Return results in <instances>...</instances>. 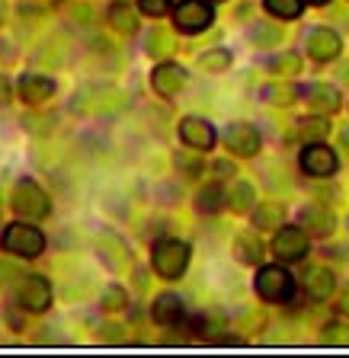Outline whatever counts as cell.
<instances>
[{
  "label": "cell",
  "instance_id": "cell-1",
  "mask_svg": "<svg viewBox=\"0 0 349 358\" xmlns=\"http://www.w3.org/2000/svg\"><path fill=\"white\" fill-rule=\"evenodd\" d=\"M0 246L13 256H22V259H36V256L45 253V234L26 221H16V224H7V227H4Z\"/></svg>",
  "mask_w": 349,
  "mask_h": 358
},
{
  "label": "cell",
  "instance_id": "cell-2",
  "mask_svg": "<svg viewBox=\"0 0 349 358\" xmlns=\"http://www.w3.org/2000/svg\"><path fill=\"white\" fill-rule=\"evenodd\" d=\"M151 262H154V272L160 278H179L186 272V266H189V246L177 237H167L154 246Z\"/></svg>",
  "mask_w": 349,
  "mask_h": 358
},
{
  "label": "cell",
  "instance_id": "cell-3",
  "mask_svg": "<svg viewBox=\"0 0 349 358\" xmlns=\"http://www.w3.org/2000/svg\"><path fill=\"white\" fill-rule=\"evenodd\" d=\"M13 208H16V215L29 217V221H39V217H48L52 201H48L45 189L39 186L36 179L22 176L20 182H16V189H13Z\"/></svg>",
  "mask_w": 349,
  "mask_h": 358
},
{
  "label": "cell",
  "instance_id": "cell-4",
  "mask_svg": "<svg viewBox=\"0 0 349 358\" xmlns=\"http://www.w3.org/2000/svg\"><path fill=\"white\" fill-rule=\"evenodd\" d=\"M256 294L269 304H282L295 294V278L282 266H263L260 275H256Z\"/></svg>",
  "mask_w": 349,
  "mask_h": 358
},
{
  "label": "cell",
  "instance_id": "cell-5",
  "mask_svg": "<svg viewBox=\"0 0 349 358\" xmlns=\"http://www.w3.org/2000/svg\"><path fill=\"white\" fill-rule=\"evenodd\" d=\"M212 20H215L212 3H205V0H179L177 13H173V29L196 36V32H205L212 26Z\"/></svg>",
  "mask_w": 349,
  "mask_h": 358
},
{
  "label": "cell",
  "instance_id": "cell-6",
  "mask_svg": "<svg viewBox=\"0 0 349 358\" xmlns=\"http://www.w3.org/2000/svg\"><path fill=\"white\" fill-rule=\"evenodd\" d=\"M16 301H20L26 310L42 313L52 304V282L45 275H26L16 282Z\"/></svg>",
  "mask_w": 349,
  "mask_h": 358
},
{
  "label": "cell",
  "instance_id": "cell-7",
  "mask_svg": "<svg viewBox=\"0 0 349 358\" xmlns=\"http://www.w3.org/2000/svg\"><path fill=\"white\" fill-rule=\"evenodd\" d=\"M273 253L275 259L285 262H298L305 259L308 253V231L305 227H275V240H273Z\"/></svg>",
  "mask_w": 349,
  "mask_h": 358
},
{
  "label": "cell",
  "instance_id": "cell-8",
  "mask_svg": "<svg viewBox=\"0 0 349 358\" xmlns=\"http://www.w3.org/2000/svg\"><path fill=\"white\" fill-rule=\"evenodd\" d=\"M224 144H228L231 154H238V157H253L256 150H260L263 138L260 131L250 125V122H231L228 131H224Z\"/></svg>",
  "mask_w": 349,
  "mask_h": 358
},
{
  "label": "cell",
  "instance_id": "cell-9",
  "mask_svg": "<svg viewBox=\"0 0 349 358\" xmlns=\"http://www.w3.org/2000/svg\"><path fill=\"white\" fill-rule=\"evenodd\" d=\"M186 80H189V74H186V67L179 64H157L154 71H151V87H154L157 96H177V93H183Z\"/></svg>",
  "mask_w": 349,
  "mask_h": 358
},
{
  "label": "cell",
  "instance_id": "cell-10",
  "mask_svg": "<svg viewBox=\"0 0 349 358\" xmlns=\"http://www.w3.org/2000/svg\"><path fill=\"white\" fill-rule=\"evenodd\" d=\"M336 166H340V160H336V154L327 148V144H308L305 154H301V170L308 173V176H334Z\"/></svg>",
  "mask_w": 349,
  "mask_h": 358
},
{
  "label": "cell",
  "instance_id": "cell-11",
  "mask_svg": "<svg viewBox=\"0 0 349 358\" xmlns=\"http://www.w3.org/2000/svg\"><path fill=\"white\" fill-rule=\"evenodd\" d=\"M97 253L100 259H103L106 268H112V272H122V268H128V246L122 243L119 234H112V231H103L97 240Z\"/></svg>",
  "mask_w": 349,
  "mask_h": 358
},
{
  "label": "cell",
  "instance_id": "cell-12",
  "mask_svg": "<svg viewBox=\"0 0 349 358\" xmlns=\"http://www.w3.org/2000/svg\"><path fill=\"white\" fill-rule=\"evenodd\" d=\"M16 93H20L22 103L42 106L55 96V80L45 74H22L20 83H16Z\"/></svg>",
  "mask_w": 349,
  "mask_h": 358
},
{
  "label": "cell",
  "instance_id": "cell-13",
  "mask_svg": "<svg viewBox=\"0 0 349 358\" xmlns=\"http://www.w3.org/2000/svg\"><path fill=\"white\" fill-rule=\"evenodd\" d=\"M179 138H183V144H189V148H196V150L215 148V128H212V122L196 119V115L179 122Z\"/></svg>",
  "mask_w": 349,
  "mask_h": 358
},
{
  "label": "cell",
  "instance_id": "cell-14",
  "mask_svg": "<svg viewBox=\"0 0 349 358\" xmlns=\"http://www.w3.org/2000/svg\"><path fill=\"white\" fill-rule=\"evenodd\" d=\"M308 55L314 61H334L340 55V36L334 29H327V26L314 29L311 38H308Z\"/></svg>",
  "mask_w": 349,
  "mask_h": 358
},
{
  "label": "cell",
  "instance_id": "cell-15",
  "mask_svg": "<svg viewBox=\"0 0 349 358\" xmlns=\"http://www.w3.org/2000/svg\"><path fill=\"white\" fill-rule=\"evenodd\" d=\"M301 227H305L311 237H330L336 227V217L330 208H320V205H308L301 208Z\"/></svg>",
  "mask_w": 349,
  "mask_h": 358
},
{
  "label": "cell",
  "instance_id": "cell-16",
  "mask_svg": "<svg viewBox=\"0 0 349 358\" xmlns=\"http://www.w3.org/2000/svg\"><path fill=\"white\" fill-rule=\"evenodd\" d=\"M334 288H336V275L330 272L327 266H311L305 272V291H308V298L327 301L330 294H334Z\"/></svg>",
  "mask_w": 349,
  "mask_h": 358
},
{
  "label": "cell",
  "instance_id": "cell-17",
  "mask_svg": "<svg viewBox=\"0 0 349 358\" xmlns=\"http://www.w3.org/2000/svg\"><path fill=\"white\" fill-rule=\"evenodd\" d=\"M151 317H154V323H160V327H177V323L183 320V301H179L173 291H164V294H157L154 304H151Z\"/></svg>",
  "mask_w": 349,
  "mask_h": 358
},
{
  "label": "cell",
  "instance_id": "cell-18",
  "mask_svg": "<svg viewBox=\"0 0 349 358\" xmlns=\"http://www.w3.org/2000/svg\"><path fill=\"white\" fill-rule=\"evenodd\" d=\"M305 99H308V106L311 109H317V112H330L334 115L336 109H340V90L336 87H330V83H311V87L305 90Z\"/></svg>",
  "mask_w": 349,
  "mask_h": 358
},
{
  "label": "cell",
  "instance_id": "cell-19",
  "mask_svg": "<svg viewBox=\"0 0 349 358\" xmlns=\"http://www.w3.org/2000/svg\"><path fill=\"white\" fill-rule=\"evenodd\" d=\"M109 26L116 32H122V36H135V32L142 29V26H138V13L128 7L125 0H116L109 7Z\"/></svg>",
  "mask_w": 349,
  "mask_h": 358
},
{
  "label": "cell",
  "instance_id": "cell-20",
  "mask_svg": "<svg viewBox=\"0 0 349 358\" xmlns=\"http://www.w3.org/2000/svg\"><path fill=\"white\" fill-rule=\"evenodd\" d=\"M224 201H228V192H224L221 182H208L196 195V211L199 215H215V211L224 208Z\"/></svg>",
  "mask_w": 349,
  "mask_h": 358
},
{
  "label": "cell",
  "instance_id": "cell-21",
  "mask_svg": "<svg viewBox=\"0 0 349 358\" xmlns=\"http://www.w3.org/2000/svg\"><path fill=\"white\" fill-rule=\"evenodd\" d=\"M234 256H238L244 266H256L263 259V243L256 240V234H240L238 243H234Z\"/></svg>",
  "mask_w": 349,
  "mask_h": 358
},
{
  "label": "cell",
  "instance_id": "cell-22",
  "mask_svg": "<svg viewBox=\"0 0 349 358\" xmlns=\"http://www.w3.org/2000/svg\"><path fill=\"white\" fill-rule=\"evenodd\" d=\"M228 205L238 211V215H247V211L256 208V195H253L250 182H234V186L228 189Z\"/></svg>",
  "mask_w": 349,
  "mask_h": 358
},
{
  "label": "cell",
  "instance_id": "cell-23",
  "mask_svg": "<svg viewBox=\"0 0 349 358\" xmlns=\"http://www.w3.org/2000/svg\"><path fill=\"white\" fill-rule=\"evenodd\" d=\"M122 106H125V96H122L119 90H112V87L97 90V99H93V109H97V112H103V115H112V112H119Z\"/></svg>",
  "mask_w": 349,
  "mask_h": 358
},
{
  "label": "cell",
  "instance_id": "cell-24",
  "mask_svg": "<svg viewBox=\"0 0 349 358\" xmlns=\"http://www.w3.org/2000/svg\"><path fill=\"white\" fill-rule=\"evenodd\" d=\"M231 61H234V58H231L228 48H212V52H202L199 55V67H202V71H212V74L228 71Z\"/></svg>",
  "mask_w": 349,
  "mask_h": 358
},
{
  "label": "cell",
  "instance_id": "cell-25",
  "mask_svg": "<svg viewBox=\"0 0 349 358\" xmlns=\"http://www.w3.org/2000/svg\"><path fill=\"white\" fill-rule=\"evenodd\" d=\"M263 7L279 20H298L305 10V0H263Z\"/></svg>",
  "mask_w": 349,
  "mask_h": 358
},
{
  "label": "cell",
  "instance_id": "cell-26",
  "mask_svg": "<svg viewBox=\"0 0 349 358\" xmlns=\"http://www.w3.org/2000/svg\"><path fill=\"white\" fill-rule=\"evenodd\" d=\"M327 134H330V122L324 119V115H308V119L301 122V138H305V141L317 144V141H324Z\"/></svg>",
  "mask_w": 349,
  "mask_h": 358
},
{
  "label": "cell",
  "instance_id": "cell-27",
  "mask_svg": "<svg viewBox=\"0 0 349 358\" xmlns=\"http://www.w3.org/2000/svg\"><path fill=\"white\" fill-rule=\"evenodd\" d=\"M269 71L279 77H295L301 71V58L298 55H275V58H269Z\"/></svg>",
  "mask_w": 349,
  "mask_h": 358
},
{
  "label": "cell",
  "instance_id": "cell-28",
  "mask_svg": "<svg viewBox=\"0 0 349 358\" xmlns=\"http://www.w3.org/2000/svg\"><path fill=\"white\" fill-rule=\"evenodd\" d=\"M100 304H103V310H125V304H128L125 288H119V285H109V288L100 294Z\"/></svg>",
  "mask_w": 349,
  "mask_h": 358
},
{
  "label": "cell",
  "instance_id": "cell-29",
  "mask_svg": "<svg viewBox=\"0 0 349 358\" xmlns=\"http://www.w3.org/2000/svg\"><path fill=\"white\" fill-rule=\"evenodd\" d=\"M279 38H282V29H275V26H269V22H253L250 42H256V45H275Z\"/></svg>",
  "mask_w": 349,
  "mask_h": 358
},
{
  "label": "cell",
  "instance_id": "cell-30",
  "mask_svg": "<svg viewBox=\"0 0 349 358\" xmlns=\"http://www.w3.org/2000/svg\"><path fill=\"white\" fill-rule=\"evenodd\" d=\"M298 96H301V90L285 87V83H273V87L266 90V99L269 103H275V106H289V103H295Z\"/></svg>",
  "mask_w": 349,
  "mask_h": 358
},
{
  "label": "cell",
  "instance_id": "cell-31",
  "mask_svg": "<svg viewBox=\"0 0 349 358\" xmlns=\"http://www.w3.org/2000/svg\"><path fill=\"white\" fill-rule=\"evenodd\" d=\"M256 211V227H266V231H273V227H279V221H282V208L279 205H263V208H253Z\"/></svg>",
  "mask_w": 349,
  "mask_h": 358
},
{
  "label": "cell",
  "instance_id": "cell-32",
  "mask_svg": "<svg viewBox=\"0 0 349 358\" xmlns=\"http://www.w3.org/2000/svg\"><path fill=\"white\" fill-rule=\"evenodd\" d=\"M324 343H330V345H349V327H346V323H330V327L324 329Z\"/></svg>",
  "mask_w": 349,
  "mask_h": 358
},
{
  "label": "cell",
  "instance_id": "cell-33",
  "mask_svg": "<svg viewBox=\"0 0 349 358\" xmlns=\"http://www.w3.org/2000/svg\"><path fill=\"white\" fill-rule=\"evenodd\" d=\"M144 48H148V55H167L170 52V38H167L164 32H151V38L144 42Z\"/></svg>",
  "mask_w": 349,
  "mask_h": 358
},
{
  "label": "cell",
  "instance_id": "cell-34",
  "mask_svg": "<svg viewBox=\"0 0 349 358\" xmlns=\"http://www.w3.org/2000/svg\"><path fill=\"white\" fill-rule=\"evenodd\" d=\"M142 3V13H148V16H164L167 10H170V0H138Z\"/></svg>",
  "mask_w": 349,
  "mask_h": 358
},
{
  "label": "cell",
  "instance_id": "cell-35",
  "mask_svg": "<svg viewBox=\"0 0 349 358\" xmlns=\"http://www.w3.org/2000/svg\"><path fill=\"white\" fill-rule=\"evenodd\" d=\"M177 164L183 166L186 173H193V176H196V173H199V166H202L199 160H193V157H189V154H177Z\"/></svg>",
  "mask_w": 349,
  "mask_h": 358
},
{
  "label": "cell",
  "instance_id": "cell-36",
  "mask_svg": "<svg viewBox=\"0 0 349 358\" xmlns=\"http://www.w3.org/2000/svg\"><path fill=\"white\" fill-rule=\"evenodd\" d=\"M16 275H20L16 268H10V266H0V285L7 282V278H16Z\"/></svg>",
  "mask_w": 349,
  "mask_h": 358
},
{
  "label": "cell",
  "instance_id": "cell-37",
  "mask_svg": "<svg viewBox=\"0 0 349 358\" xmlns=\"http://www.w3.org/2000/svg\"><path fill=\"white\" fill-rule=\"evenodd\" d=\"M340 310L349 317V285H346V288H343V294H340Z\"/></svg>",
  "mask_w": 349,
  "mask_h": 358
},
{
  "label": "cell",
  "instance_id": "cell-38",
  "mask_svg": "<svg viewBox=\"0 0 349 358\" xmlns=\"http://www.w3.org/2000/svg\"><path fill=\"white\" fill-rule=\"evenodd\" d=\"M10 99V90H7V80H4V77H0V106L7 103Z\"/></svg>",
  "mask_w": 349,
  "mask_h": 358
},
{
  "label": "cell",
  "instance_id": "cell-39",
  "mask_svg": "<svg viewBox=\"0 0 349 358\" xmlns=\"http://www.w3.org/2000/svg\"><path fill=\"white\" fill-rule=\"evenodd\" d=\"M343 144H346V148H349V128H346V131H343Z\"/></svg>",
  "mask_w": 349,
  "mask_h": 358
},
{
  "label": "cell",
  "instance_id": "cell-40",
  "mask_svg": "<svg viewBox=\"0 0 349 358\" xmlns=\"http://www.w3.org/2000/svg\"><path fill=\"white\" fill-rule=\"evenodd\" d=\"M311 3H317V7H324V3H330V0H311Z\"/></svg>",
  "mask_w": 349,
  "mask_h": 358
},
{
  "label": "cell",
  "instance_id": "cell-41",
  "mask_svg": "<svg viewBox=\"0 0 349 358\" xmlns=\"http://www.w3.org/2000/svg\"><path fill=\"white\" fill-rule=\"evenodd\" d=\"M0 22H4V7H0Z\"/></svg>",
  "mask_w": 349,
  "mask_h": 358
}]
</instances>
